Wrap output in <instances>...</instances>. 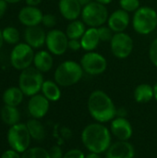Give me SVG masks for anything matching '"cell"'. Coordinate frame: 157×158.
Instances as JSON below:
<instances>
[{"label":"cell","instance_id":"obj_28","mask_svg":"<svg viewBox=\"0 0 157 158\" xmlns=\"http://www.w3.org/2000/svg\"><path fill=\"white\" fill-rule=\"evenodd\" d=\"M21 158H50V156L49 152L43 147H31L22 153Z\"/></svg>","mask_w":157,"mask_h":158},{"label":"cell","instance_id":"obj_27","mask_svg":"<svg viewBox=\"0 0 157 158\" xmlns=\"http://www.w3.org/2000/svg\"><path fill=\"white\" fill-rule=\"evenodd\" d=\"M3 39L9 44H17L19 41V32L15 27H6L2 31Z\"/></svg>","mask_w":157,"mask_h":158},{"label":"cell","instance_id":"obj_26","mask_svg":"<svg viewBox=\"0 0 157 158\" xmlns=\"http://www.w3.org/2000/svg\"><path fill=\"white\" fill-rule=\"evenodd\" d=\"M26 125L31 139L35 141H43L45 138V129L39 119L31 118Z\"/></svg>","mask_w":157,"mask_h":158},{"label":"cell","instance_id":"obj_12","mask_svg":"<svg viewBox=\"0 0 157 158\" xmlns=\"http://www.w3.org/2000/svg\"><path fill=\"white\" fill-rule=\"evenodd\" d=\"M110 131L118 141H129L133 135V128L126 117H116L110 122Z\"/></svg>","mask_w":157,"mask_h":158},{"label":"cell","instance_id":"obj_33","mask_svg":"<svg viewBox=\"0 0 157 158\" xmlns=\"http://www.w3.org/2000/svg\"><path fill=\"white\" fill-rule=\"evenodd\" d=\"M85 156L86 155L81 149L73 148L66 152L63 158H85Z\"/></svg>","mask_w":157,"mask_h":158},{"label":"cell","instance_id":"obj_14","mask_svg":"<svg viewBox=\"0 0 157 158\" xmlns=\"http://www.w3.org/2000/svg\"><path fill=\"white\" fill-rule=\"evenodd\" d=\"M135 148L129 141H117L105 152V158H134Z\"/></svg>","mask_w":157,"mask_h":158},{"label":"cell","instance_id":"obj_13","mask_svg":"<svg viewBox=\"0 0 157 158\" xmlns=\"http://www.w3.org/2000/svg\"><path fill=\"white\" fill-rule=\"evenodd\" d=\"M50 101L43 95L37 94L31 96L28 102V111L32 118L40 119L43 118L49 111Z\"/></svg>","mask_w":157,"mask_h":158},{"label":"cell","instance_id":"obj_37","mask_svg":"<svg viewBox=\"0 0 157 158\" xmlns=\"http://www.w3.org/2000/svg\"><path fill=\"white\" fill-rule=\"evenodd\" d=\"M6 7H7V2H6L5 0H0V18H2L3 15L5 14Z\"/></svg>","mask_w":157,"mask_h":158},{"label":"cell","instance_id":"obj_31","mask_svg":"<svg viewBox=\"0 0 157 158\" xmlns=\"http://www.w3.org/2000/svg\"><path fill=\"white\" fill-rule=\"evenodd\" d=\"M149 58L152 64L157 68V37L152 42L149 48Z\"/></svg>","mask_w":157,"mask_h":158},{"label":"cell","instance_id":"obj_18","mask_svg":"<svg viewBox=\"0 0 157 158\" xmlns=\"http://www.w3.org/2000/svg\"><path fill=\"white\" fill-rule=\"evenodd\" d=\"M24 39L26 44H28L32 48H40L45 44L46 33L39 25L27 27L24 32Z\"/></svg>","mask_w":157,"mask_h":158},{"label":"cell","instance_id":"obj_43","mask_svg":"<svg viewBox=\"0 0 157 158\" xmlns=\"http://www.w3.org/2000/svg\"><path fill=\"white\" fill-rule=\"evenodd\" d=\"M154 89H155V99L157 102V82L154 85Z\"/></svg>","mask_w":157,"mask_h":158},{"label":"cell","instance_id":"obj_4","mask_svg":"<svg viewBox=\"0 0 157 158\" xmlns=\"http://www.w3.org/2000/svg\"><path fill=\"white\" fill-rule=\"evenodd\" d=\"M132 27L141 35L152 33L157 27V12L151 6H143L134 12Z\"/></svg>","mask_w":157,"mask_h":158},{"label":"cell","instance_id":"obj_22","mask_svg":"<svg viewBox=\"0 0 157 158\" xmlns=\"http://www.w3.org/2000/svg\"><path fill=\"white\" fill-rule=\"evenodd\" d=\"M41 91L42 94H43L50 102H57L61 98L60 86L55 81H44Z\"/></svg>","mask_w":157,"mask_h":158},{"label":"cell","instance_id":"obj_29","mask_svg":"<svg viewBox=\"0 0 157 158\" xmlns=\"http://www.w3.org/2000/svg\"><path fill=\"white\" fill-rule=\"evenodd\" d=\"M119 6L128 13H131L141 7V2L140 0H119Z\"/></svg>","mask_w":157,"mask_h":158},{"label":"cell","instance_id":"obj_9","mask_svg":"<svg viewBox=\"0 0 157 158\" xmlns=\"http://www.w3.org/2000/svg\"><path fill=\"white\" fill-rule=\"evenodd\" d=\"M34 55L33 48L28 44H17L10 54L11 65L18 70L28 69L33 63Z\"/></svg>","mask_w":157,"mask_h":158},{"label":"cell","instance_id":"obj_32","mask_svg":"<svg viewBox=\"0 0 157 158\" xmlns=\"http://www.w3.org/2000/svg\"><path fill=\"white\" fill-rule=\"evenodd\" d=\"M42 23L46 28H53L56 24V18L53 14H43Z\"/></svg>","mask_w":157,"mask_h":158},{"label":"cell","instance_id":"obj_35","mask_svg":"<svg viewBox=\"0 0 157 158\" xmlns=\"http://www.w3.org/2000/svg\"><path fill=\"white\" fill-rule=\"evenodd\" d=\"M68 49L73 51V52H77V51L81 50V40H78V39H68Z\"/></svg>","mask_w":157,"mask_h":158},{"label":"cell","instance_id":"obj_39","mask_svg":"<svg viewBox=\"0 0 157 158\" xmlns=\"http://www.w3.org/2000/svg\"><path fill=\"white\" fill-rule=\"evenodd\" d=\"M85 158H102V157H101V155H99V154L89 152V154H87V155L85 156Z\"/></svg>","mask_w":157,"mask_h":158},{"label":"cell","instance_id":"obj_10","mask_svg":"<svg viewBox=\"0 0 157 158\" xmlns=\"http://www.w3.org/2000/svg\"><path fill=\"white\" fill-rule=\"evenodd\" d=\"M110 49L115 57L125 59L131 55L134 49L133 39L125 31L114 33L110 41Z\"/></svg>","mask_w":157,"mask_h":158},{"label":"cell","instance_id":"obj_2","mask_svg":"<svg viewBox=\"0 0 157 158\" xmlns=\"http://www.w3.org/2000/svg\"><path fill=\"white\" fill-rule=\"evenodd\" d=\"M89 114L95 122H111L117 117V107L112 98L102 90L91 93L87 101Z\"/></svg>","mask_w":157,"mask_h":158},{"label":"cell","instance_id":"obj_34","mask_svg":"<svg viewBox=\"0 0 157 158\" xmlns=\"http://www.w3.org/2000/svg\"><path fill=\"white\" fill-rule=\"evenodd\" d=\"M48 152H49L50 158H63L64 156V153H63L61 147L58 145H55V146L51 147Z\"/></svg>","mask_w":157,"mask_h":158},{"label":"cell","instance_id":"obj_1","mask_svg":"<svg viewBox=\"0 0 157 158\" xmlns=\"http://www.w3.org/2000/svg\"><path fill=\"white\" fill-rule=\"evenodd\" d=\"M83 146L92 153L105 154L112 143L110 130L100 122L90 123L85 126L81 135Z\"/></svg>","mask_w":157,"mask_h":158},{"label":"cell","instance_id":"obj_25","mask_svg":"<svg viewBox=\"0 0 157 158\" xmlns=\"http://www.w3.org/2000/svg\"><path fill=\"white\" fill-rule=\"evenodd\" d=\"M86 25L82 20L75 19L70 21L66 28V34L68 39L80 40L86 31Z\"/></svg>","mask_w":157,"mask_h":158},{"label":"cell","instance_id":"obj_7","mask_svg":"<svg viewBox=\"0 0 157 158\" xmlns=\"http://www.w3.org/2000/svg\"><path fill=\"white\" fill-rule=\"evenodd\" d=\"M31 137L28 131L27 125L18 123L9 128L7 131V143L11 149L22 154L31 143Z\"/></svg>","mask_w":157,"mask_h":158},{"label":"cell","instance_id":"obj_20","mask_svg":"<svg viewBox=\"0 0 157 158\" xmlns=\"http://www.w3.org/2000/svg\"><path fill=\"white\" fill-rule=\"evenodd\" d=\"M33 65L39 71L42 73L48 72L52 69L54 65V59L52 54L49 51H39L34 55L33 58Z\"/></svg>","mask_w":157,"mask_h":158},{"label":"cell","instance_id":"obj_36","mask_svg":"<svg viewBox=\"0 0 157 158\" xmlns=\"http://www.w3.org/2000/svg\"><path fill=\"white\" fill-rule=\"evenodd\" d=\"M1 158H21V156L19 155V152H17L13 149H9L3 153V155L1 156Z\"/></svg>","mask_w":157,"mask_h":158},{"label":"cell","instance_id":"obj_21","mask_svg":"<svg viewBox=\"0 0 157 158\" xmlns=\"http://www.w3.org/2000/svg\"><path fill=\"white\" fill-rule=\"evenodd\" d=\"M133 97L138 104H147L155 99L154 86L148 83H141L136 86L133 92Z\"/></svg>","mask_w":157,"mask_h":158},{"label":"cell","instance_id":"obj_6","mask_svg":"<svg viewBox=\"0 0 157 158\" xmlns=\"http://www.w3.org/2000/svg\"><path fill=\"white\" fill-rule=\"evenodd\" d=\"M81 17L86 26L98 28L107 22L109 13L105 5L92 1L82 7Z\"/></svg>","mask_w":157,"mask_h":158},{"label":"cell","instance_id":"obj_19","mask_svg":"<svg viewBox=\"0 0 157 158\" xmlns=\"http://www.w3.org/2000/svg\"><path fill=\"white\" fill-rule=\"evenodd\" d=\"M80 40L81 44V49L84 50L85 52L94 51L98 47L99 43L101 42L97 28L92 27H89L85 31L84 34Z\"/></svg>","mask_w":157,"mask_h":158},{"label":"cell","instance_id":"obj_30","mask_svg":"<svg viewBox=\"0 0 157 158\" xmlns=\"http://www.w3.org/2000/svg\"><path fill=\"white\" fill-rule=\"evenodd\" d=\"M98 30V34L100 37L101 42H110L113 35H114V31L108 27V26H101L97 28Z\"/></svg>","mask_w":157,"mask_h":158},{"label":"cell","instance_id":"obj_44","mask_svg":"<svg viewBox=\"0 0 157 158\" xmlns=\"http://www.w3.org/2000/svg\"><path fill=\"white\" fill-rule=\"evenodd\" d=\"M6 2L7 3H11V4H15V3H18V2H20L21 0H5Z\"/></svg>","mask_w":157,"mask_h":158},{"label":"cell","instance_id":"obj_8","mask_svg":"<svg viewBox=\"0 0 157 158\" xmlns=\"http://www.w3.org/2000/svg\"><path fill=\"white\" fill-rule=\"evenodd\" d=\"M80 64L84 71L91 76H98L103 74L107 69L106 58L94 51L86 52L81 58Z\"/></svg>","mask_w":157,"mask_h":158},{"label":"cell","instance_id":"obj_23","mask_svg":"<svg viewBox=\"0 0 157 158\" xmlns=\"http://www.w3.org/2000/svg\"><path fill=\"white\" fill-rule=\"evenodd\" d=\"M0 116H1L2 121L10 127L19 123L20 113L19 109L17 108V106H10L5 105L3 108L1 109Z\"/></svg>","mask_w":157,"mask_h":158},{"label":"cell","instance_id":"obj_38","mask_svg":"<svg viewBox=\"0 0 157 158\" xmlns=\"http://www.w3.org/2000/svg\"><path fill=\"white\" fill-rule=\"evenodd\" d=\"M27 6H37L38 5L41 4L42 0H25Z\"/></svg>","mask_w":157,"mask_h":158},{"label":"cell","instance_id":"obj_41","mask_svg":"<svg viewBox=\"0 0 157 158\" xmlns=\"http://www.w3.org/2000/svg\"><path fill=\"white\" fill-rule=\"evenodd\" d=\"M78 1L81 3V5L82 6H84L85 5L89 4L90 2H92V0H78Z\"/></svg>","mask_w":157,"mask_h":158},{"label":"cell","instance_id":"obj_11","mask_svg":"<svg viewBox=\"0 0 157 158\" xmlns=\"http://www.w3.org/2000/svg\"><path fill=\"white\" fill-rule=\"evenodd\" d=\"M45 44L52 55L62 56L68 49V38L66 32L58 29H53L46 33Z\"/></svg>","mask_w":157,"mask_h":158},{"label":"cell","instance_id":"obj_17","mask_svg":"<svg viewBox=\"0 0 157 158\" xmlns=\"http://www.w3.org/2000/svg\"><path fill=\"white\" fill-rule=\"evenodd\" d=\"M82 7L78 0H59L58 2V9L61 16L68 21L78 19L81 15Z\"/></svg>","mask_w":157,"mask_h":158},{"label":"cell","instance_id":"obj_15","mask_svg":"<svg viewBox=\"0 0 157 158\" xmlns=\"http://www.w3.org/2000/svg\"><path fill=\"white\" fill-rule=\"evenodd\" d=\"M130 22V14L127 11L119 8L109 14L107 19V26L114 31V33L124 32L125 30L129 27Z\"/></svg>","mask_w":157,"mask_h":158},{"label":"cell","instance_id":"obj_40","mask_svg":"<svg viewBox=\"0 0 157 158\" xmlns=\"http://www.w3.org/2000/svg\"><path fill=\"white\" fill-rule=\"evenodd\" d=\"M94 1H96L97 3H100V4H102V5L106 6V5H109L113 0H94Z\"/></svg>","mask_w":157,"mask_h":158},{"label":"cell","instance_id":"obj_16","mask_svg":"<svg viewBox=\"0 0 157 158\" xmlns=\"http://www.w3.org/2000/svg\"><path fill=\"white\" fill-rule=\"evenodd\" d=\"M43 14L42 10L36 6H26L22 7L19 13V21L26 27L37 26L42 23Z\"/></svg>","mask_w":157,"mask_h":158},{"label":"cell","instance_id":"obj_3","mask_svg":"<svg viewBox=\"0 0 157 158\" xmlns=\"http://www.w3.org/2000/svg\"><path fill=\"white\" fill-rule=\"evenodd\" d=\"M83 73L84 71L80 63L73 60H66L56 69L54 79L60 87H70L82 79Z\"/></svg>","mask_w":157,"mask_h":158},{"label":"cell","instance_id":"obj_42","mask_svg":"<svg viewBox=\"0 0 157 158\" xmlns=\"http://www.w3.org/2000/svg\"><path fill=\"white\" fill-rule=\"evenodd\" d=\"M3 43H4V39H3V35H2V31L0 30V48L3 45Z\"/></svg>","mask_w":157,"mask_h":158},{"label":"cell","instance_id":"obj_5","mask_svg":"<svg viewBox=\"0 0 157 158\" xmlns=\"http://www.w3.org/2000/svg\"><path fill=\"white\" fill-rule=\"evenodd\" d=\"M43 76L34 67L21 70L19 78V87L26 96H33L41 90L43 83Z\"/></svg>","mask_w":157,"mask_h":158},{"label":"cell","instance_id":"obj_24","mask_svg":"<svg viewBox=\"0 0 157 158\" xmlns=\"http://www.w3.org/2000/svg\"><path fill=\"white\" fill-rule=\"evenodd\" d=\"M24 94L19 87H10L3 94V102L6 106H18L23 100Z\"/></svg>","mask_w":157,"mask_h":158},{"label":"cell","instance_id":"obj_45","mask_svg":"<svg viewBox=\"0 0 157 158\" xmlns=\"http://www.w3.org/2000/svg\"><path fill=\"white\" fill-rule=\"evenodd\" d=\"M156 1H157V0H156Z\"/></svg>","mask_w":157,"mask_h":158}]
</instances>
